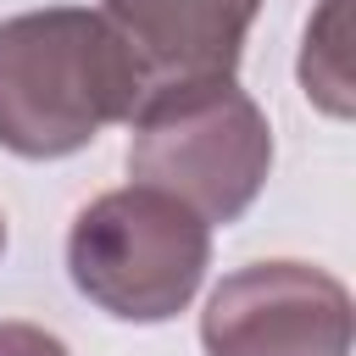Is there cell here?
<instances>
[{"mask_svg": "<svg viewBox=\"0 0 356 356\" xmlns=\"http://www.w3.org/2000/svg\"><path fill=\"white\" fill-rule=\"evenodd\" d=\"M0 356H72V350L39 323H0Z\"/></svg>", "mask_w": 356, "mask_h": 356, "instance_id": "6", "label": "cell"}, {"mask_svg": "<svg viewBox=\"0 0 356 356\" xmlns=\"http://www.w3.org/2000/svg\"><path fill=\"white\" fill-rule=\"evenodd\" d=\"M261 0H106V22L128 39L145 83L234 78Z\"/></svg>", "mask_w": 356, "mask_h": 356, "instance_id": "5", "label": "cell"}, {"mask_svg": "<svg viewBox=\"0 0 356 356\" xmlns=\"http://www.w3.org/2000/svg\"><path fill=\"white\" fill-rule=\"evenodd\" d=\"M128 172L172 200H184L200 222H234L250 211L273 172V128L267 111L234 78H184L156 83L128 117Z\"/></svg>", "mask_w": 356, "mask_h": 356, "instance_id": "2", "label": "cell"}, {"mask_svg": "<svg viewBox=\"0 0 356 356\" xmlns=\"http://www.w3.org/2000/svg\"><path fill=\"white\" fill-rule=\"evenodd\" d=\"M211 267V222L184 200L128 184L95 195L67 234V273L78 295L122 323L178 317Z\"/></svg>", "mask_w": 356, "mask_h": 356, "instance_id": "3", "label": "cell"}, {"mask_svg": "<svg viewBox=\"0 0 356 356\" xmlns=\"http://www.w3.org/2000/svg\"><path fill=\"white\" fill-rule=\"evenodd\" d=\"M350 289L312 261H250L200 312L206 356H350Z\"/></svg>", "mask_w": 356, "mask_h": 356, "instance_id": "4", "label": "cell"}, {"mask_svg": "<svg viewBox=\"0 0 356 356\" xmlns=\"http://www.w3.org/2000/svg\"><path fill=\"white\" fill-rule=\"evenodd\" d=\"M0 250H6V217H0Z\"/></svg>", "mask_w": 356, "mask_h": 356, "instance_id": "7", "label": "cell"}, {"mask_svg": "<svg viewBox=\"0 0 356 356\" xmlns=\"http://www.w3.org/2000/svg\"><path fill=\"white\" fill-rule=\"evenodd\" d=\"M145 67L89 6H44L0 22V145L56 161L128 122L145 100Z\"/></svg>", "mask_w": 356, "mask_h": 356, "instance_id": "1", "label": "cell"}]
</instances>
